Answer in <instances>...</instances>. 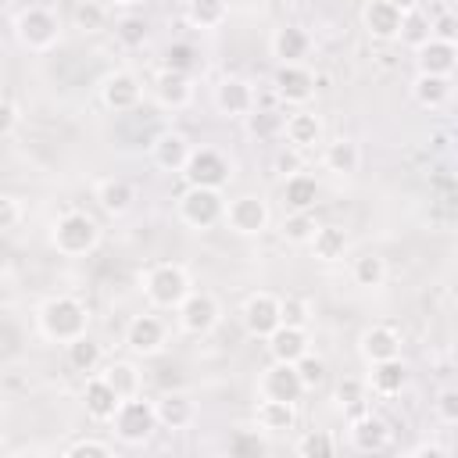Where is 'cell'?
<instances>
[{
	"mask_svg": "<svg viewBox=\"0 0 458 458\" xmlns=\"http://www.w3.org/2000/svg\"><path fill=\"white\" fill-rule=\"evenodd\" d=\"M36 326H39V336L50 340V344H72L75 336L89 333V308L72 297V293H57V297H47L36 311Z\"/></svg>",
	"mask_w": 458,
	"mask_h": 458,
	"instance_id": "6da1fadb",
	"label": "cell"
},
{
	"mask_svg": "<svg viewBox=\"0 0 458 458\" xmlns=\"http://www.w3.org/2000/svg\"><path fill=\"white\" fill-rule=\"evenodd\" d=\"M140 290H143L150 308L175 311L179 301L193 290V279H190V268L179 265V261H154L140 272Z\"/></svg>",
	"mask_w": 458,
	"mask_h": 458,
	"instance_id": "7a4b0ae2",
	"label": "cell"
},
{
	"mask_svg": "<svg viewBox=\"0 0 458 458\" xmlns=\"http://www.w3.org/2000/svg\"><path fill=\"white\" fill-rule=\"evenodd\" d=\"M50 247L61 258H86L100 247V225L89 211L68 208L50 222Z\"/></svg>",
	"mask_w": 458,
	"mask_h": 458,
	"instance_id": "3957f363",
	"label": "cell"
},
{
	"mask_svg": "<svg viewBox=\"0 0 458 458\" xmlns=\"http://www.w3.org/2000/svg\"><path fill=\"white\" fill-rule=\"evenodd\" d=\"M61 18H57V11H50V7H43V4H29V7H21L18 14H14V39L25 47V50H32V54H47V50H54L57 43H61Z\"/></svg>",
	"mask_w": 458,
	"mask_h": 458,
	"instance_id": "277c9868",
	"label": "cell"
},
{
	"mask_svg": "<svg viewBox=\"0 0 458 458\" xmlns=\"http://www.w3.org/2000/svg\"><path fill=\"white\" fill-rule=\"evenodd\" d=\"M107 426L114 429V437L125 444V447H140L154 437L157 429V415H154V401H147L143 394L136 397H122L114 415L107 419Z\"/></svg>",
	"mask_w": 458,
	"mask_h": 458,
	"instance_id": "5b68a950",
	"label": "cell"
},
{
	"mask_svg": "<svg viewBox=\"0 0 458 458\" xmlns=\"http://www.w3.org/2000/svg\"><path fill=\"white\" fill-rule=\"evenodd\" d=\"M222 211H225V197L222 190H208V186H186L175 200V215L186 229H211L222 222Z\"/></svg>",
	"mask_w": 458,
	"mask_h": 458,
	"instance_id": "8992f818",
	"label": "cell"
},
{
	"mask_svg": "<svg viewBox=\"0 0 458 458\" xmlns=\"http://www.w3.org/2000/svg\"><path fill=\"white\" fill-rule=\"evenodd\" d=\"M179 175L186 179V186L225 190L229 179H233V161H229L222 150H215V147H193Z\"/></svg>",
	"mask_w": 458,
	"mask_h": 458,
	"instance_id": "52a82bcc",
	"label": "cell"
},
{
	"mask_svg": "<svg viewBox=\"0 0 458 458\" xmlns=\"http://www.w3.org/2000/svg\"><path fill=\"white\" fill-rule=\"evenodd\" d=\"M222 222L229 233L236 236H261L272 222V211H268V200L261 193H240L233 200H225V211H222Z\"/></svg>",
	"mask_w": 458,
	"mask_h": 458,
	"instance_id": "ba28073f",
	"label": "cell"
},
{
	"mask_svg": "<svg viewBox=\"0 0 458 458\" xmlns=\"http://www.w3.org/2000/svg\"><path fill=\"white\" fill-rule=\"evenodd\" d=\"M175 322L186 336H208L222 322V301L211 290H190L175 308Z\"/></svg>",
	"mask_w": 458,
	"mask_h": 458,
	"instance_id": "9c48e42d",
	"label": "cell"
},
{
	"mask_svg": "<svg viewBox=\"0 0 458 458\" xmlns=\"http://www.w3.org/2000/svg\"><path fill=\"white\" fill-rule=\"evenodd\" d=\"M125 347L136 354V358H157L165 347H168V322L154 311H143V315H132L129 326H125Z\"/></svg>",
	"mask_w": 458,
	"mask_h": 458,
	"instance_id": "30bf717a",
	"label": "cell"
},
{
	"mask_svg": "<svg viewBox=\"0 0 458 458\" xmlns=\"http://www.w3.org/2000/svg\"><path fill=\"white\" fill-rule=\"evenodd\" d=\"M143 100V82L136 72L129 68H118V72H107L100 79V104L114 114H125V111H136Z\"/></svg>",
	"mask_w": 458,
	"mask_h": 458,
	"instance_id": "8fae6325",
	"label": "cell"
},
{
	"mask_svg": "<svg viewBox=\"0 0 458 458\" xmlns=\"http://www.w3.org/2000/svg\"><path fill=\"white\" fill-rule=\"evenodd\" d=\"M272 89L283 104H293V107H304L315 89H318V79L308 64H279L276 75H272Z\"/></svg>",
	"mask_w": 458,
	"mask_h": 458,
	"instance_id": "7c38bea8",
	"label": "cell"
},
{
	"mask_svg": "<svg viewBox=\"0 0 458 458\" xmlns=\"http://www.w3.org/2000/svg\"><path fill=\"white\" fill-rule=\"evenodd\" d=\"M304 394H308V390H304L297 369L286 365V361H268V365L261 369V376H258V397H268V401H293V404H297Z\"/></svg>",
	"mask_w": 458,
	"mask_h": 458,
	"instance_id": "4fadbf2b",
	"label": "cell"
},
{
	"mask_svg": "<svg viewBox=\"0 0 458 458\" xmlns=\"http://www.w3.org/2000/svg\"><path fill=\"white\" fill-rule=\"evenodd\" d=\"M240 322H243V329H247L250 336L265 340V336L283 322V315H279V293H268V290L250 293V297L243 301V308H240Z\"/></svg>",
	"mask_w": 458,
	"mask_h": 458,
	"instance_id": "5bb4252c",
	"label": "cell"
},
{
	"mask_svg": "<svg viewBox=\"0 0 458 458\" xmlns=\"http://www.w3.org/2000/svg\"><path fill=\"white\" fill-rule=\"evenodd\" d=\"M215 107H218V114H225V118H247L254 107H258V93H254V86L247 82V79H240V75H225V79H218V86H215Z\"/></svg>",
	"mask_w": 458,
	"mask_h": 458,
	"instance_id": "9a60e30c",
	"label": "cell"
},
{
	"mask_svg": "<svg viewBox=\"0 0 458 458\" xmlns=\"http://www.w3.org/2000/svg\"><path fill=\"white\" fill-rule=\"evenodd\" d=\"M279 136L286 140V147L290 150H311V147H318L322 143V136H326V129H322V118L315 114V111H308V107H297V111H290V114H283V125H279Z\"/></svg>",
	"mask_w": 458,
	"mask_h": 458,
	"instance_id": "2e32d148",
	"label": "cell"
},
{
	"mask_svg": "<svg viewBox=\"0 0 458 458\" xmlns=\"http://www.w3.org/2000/svg\"><path fill=\"white\" fill-rule=\"evenodd\" d=\"M268 50H272V57L279 64H308L311 50H315V39L301 25H279L272 32V39H268Z\"/></svg>",
	"mask_w": 458,
	"mask_h": 458,
	"instance_id": "e0dca14e",
	"label": "cell"
},
{
	"mask_svg": "<svg viewBox=\"0 0 458 458\" xmlns=\"http://www.w3.org/2000/svg\"><path fill=\"white\" fill-rule=\"evenodd\" d=\"M150 93H154L157 107H165V111H182V107H190V100H193V79H190V72L161 68V72L154 75V82H150Z\"/></svg>",
	"mask_w": 458,
	"mask_h": 458,
	"instance_id": "ac0fdd59",
	"label": "cell"
},
{
	"mask_svg": "<svg viewBox=\"0 0 458 458\" xmlns=\"http://www.w3.org/2000/svg\"><path fill=\"white\" fill-rule=\"evenodd\" d=\"M401 333L386 322H372L361 329L358 336V354L365 365H376V361H386V358H401Z\"/></svg>",
	"mask_w": 458,
	"mask_h": 458,
	"instance_id": "d6986e66",
	"label": "cell"
},
{
	"mask_svg": "<svg viewBox=\"0 0 458 458\" xmlns=\"http://www.w3.org/2000/svg\"><path fill=\"white\" fill-rule=\"evenodd\" d=\"M265 347H268V358H272V361L293 365L297 358H304V354L311 351V336H308L304 326H286V322H279V326L265 336Z\"/></svg>",
	"mask_w": 458,
	"mask_h": 458,
	"instance_id": "ffe728a7",
	"label": "cell"
},
{
	"mask_svg": "<svg viewBox=\"0 0 458 458\" xmlns=\"http://www.w3.org/2000/svg\"><path fill=\"white\" fill-rule=\"evenodd\" d=\"M347 440H351L354 451L376 454V451H386V444H390V426H386V419L372 415V408H369V411H361V415L351 419Z\"/></svg>",
	"mask_w": 458,
	"mask_h": 458,
	"instance_id": "44dd1931",
	"label": "cell"
},
{
	"mask_svg": "<svg viewBox=\"0 0 458 458\" xmlns=\"http://www.w3.org/2000/svg\"><path fill=\"white\" fill-rule=\"evenodd\" d=\"M401 11L390 4V0H369L361 7V29L369 32V39L376 43H394L397 32H401Z\"/></svg>",
	"mask_w": 458,
	"mask_h": 458,
	"instance_id": "7402d4cb",
	"label": "cell"
},
{
	"mask_svg": "<svg viewBox=\"0 0 458 458\" xmlns=\"http://www.w3.org/2000/svg\"><path fill=\"white\" fill-rule=\"evenodd\" d=\"M154 415H157V429L182 433V429H190V426L197 422V404H193L186 394L172 390V394H161V397L154 401Z\"/></svg>",
	"mask_w": 458,
	"mask_h": 458,
	"instance_id": "603a6c76",
	"label": "cell"
},
{
	"mask_svg": "<svg viewBox=\"0 0 458 458\" xmlns=\"http://www.w3.org/2000/svg\"><path fill=\"white\" fill-rule=\"evenodd\" d=\"M415 64H419V72H426V75H444V79H451L454 68H458V43H447V39L429 36L422 47H415Z\"/></svg>",
	"mask_w": 458,
	"mask_h": 458,
	"instance_id": "cb8c5ba5",
	"label": "cell"
},
{
	"mask_svg": "<svg viewBox=\"0 0 458 458\" xmlns=\"http://www.w3.org/2000/svg\"><path fill=\"white\" fill-rule=\"evenodd\" d=\"M93 200L100 204L104 215L122 218V215L132 211V204H136V190H132L129 179H122V175H107V179H100V182L93 186Z\"/></svg>",
	"mask_w": 458,
	"mask_h": 458,
	"instance_id": "d4e9b609",
	"label": "cell"
},
{
	"mask_svg": "<svg viewBox=\"0 0 458 458\" xmlns=\"http://www.w3.org/2000/svg\"><path fill=\"white\" fill-rule=\"evenodd\" d=\"M118 394H114V386L100 376V372H89L86 376V383H82V411L93 419V422H107L111 415H114V408H118Z\"/></svg>",
	"mask_w": 458,
	"mask_h": 458,
	"instance_id": "484cf974",
	"label": "cell"
},
{
	"mask_svg": "<svg viewBox=\"0 0 458 458\" xmlns=\"http://www.w3.org/2000/svg\"><path fill=\"white\" fill-rule=\"evenodd\" d=\"M190 150H193V143H190L182 132L165 129V132H157L154 143H150V161H154L161 172H182Z\"/></svg>",
	"mask_w": 458,
	"mask_h": 458,
	"instance_id": "4316f807",
	"label": "cell"
},
{
	"mask_svg": "<svg viewBox=\"0 0 458 458\" xmlns=\"http://www.w3.org/2000/svg\"><path fill=\"white\" fill-rule=\"evenodd\" d=\"M254 426H258V433H268V437L290 433L297 426V404L293 401L258 397V404H254Z\"/></svg>",
	"mask_w": 458,
	"mask_h": 458,
	"instance_id": "83f0119b",
	"label": "cell"
},
{
	"mask_svg": "<svg viewBox=\"0 0 458 458\" xmlns=\"http://www.w3.org/2000/svg\"><path fill=\"white\" fill-rule=\"evenodd\" d=\"M365 386H369V394H376V397H397V394L408 386V365H404L401 358L376 361V365H369Z\"/></svg>",
	"mask_w": 458,
	"mask_h": 458,
	"instance_id": "f1b7e54d",
	"label": "cell"
},
{
	"mask_svg": "<svg viewBox=\"0 0 458 458\" xmlns=\"http://www.w3.org/2000/svg\"><path fill=\"white\" fill-rule=\"evenodd\" d=\"M308 250H311L315 261L333 265V261H344V258H347L351 236H347L344 225H315V233H311V240H308Z\"/></svg>",
	"mask_w": 458,
	"mask_h": 458,
	"instance_id": "f546056e",
	"label": "cell"
},
{
	"mask_svg": "<svg viewBox=\"0 0 458 458\" xmlns=\"http://www.w3.org/2000/svg\"><path fill=\"white\" fill-rule=\"evenodd\" d=\"M322 165L333 175H354L361 168V147H358V140L336 136V140L322 143Z\"/></svg>",
	"mask_w": 458,
	"mask_h": 458,
	"instance_id": "4dcf8cb0",
	"label": "cell"
},
{
	"mask_svg": "<svg viewBox=\"0 0 458 458\" xmlns=\"http://www.w3.org/2000/svg\"><path fill=\"white\" fill-rule=\"evenodd\" d=\"M318 179L311 175V172H290L286 179H283V204H286V211H315V204H318Z\"/></svg>",
	"mask_w": 458,
	"mask_h": 458,
	"instance_id": "1f68e13d",
	"label": "cell"
},
{
	"mask_svg": "<svg viewBox=\"0 0 458 458\" xmlns=\"http://www.w3.org/2000/svg\"><path fill=\"white\" fill-rule=\"evenodd\" d=\"M182 18L190 29L215 32L229 21V0H182Z\"/></svg>",
	"mask_w": 458,
	"mask_h": 458,
	"instance_id": "d6a6232c",
	"label": "cell"
},
{
	"mask_svg": "<svg viewBox=\"0 0 458 458\" xmlns=\"http://www.w3.org/2000/svg\"><path fill=\"white\" fill-rule=\"evenodd\" d=\"M411 100H415L419 107H426V111L447 107V100H451V79L419 72V75L411 79Z\"/></svg>",
	"mask_w": 458,
	"mask_h": 458,
	"instance_id": "836d02e7",
	"label": "cell"
},
{
	"mask_svg": "<svg viewBox=\"0 0 458 458\" xmlns=\"http://www.w3.org/2000/svg\"><path fill=\"white\" fill-rule=\"evenodd\" d=\"M386 276H390L386 258H379V254H372V250H365V254H358V258L351 261V283L361 286V290H379V286L386 283Z\"/></svg>",
	"mask_w": 458,
	"mask_h": 458,
	"instance_id": "e575fe53",
	"label": "cell"
},
{
	"mask_svg": "<svg viewBox=\"0 0 458 458\" xmlns=\"http://www.w3.org/2000/svg\"><path fill=\"white\" fill-rule=\"evenodd\" d=\"M100 376L114 386L118 397H136V394H143V372H140L136 361H125V358H122V361H107Z\"/></svg>",
	"mask_w": 458,
	"mask_h": 458,
	"instance_id": "d590c367",
	"label": "cell"
},
{
	"mask_svg": "<svg viewBox=\"0 0 458 458\" xmlns=\"http://www.w3.org/2000/svg\"><path fill=\"white\" fill-rule=\"evenodd\" d=\"M64 354H68V365L75 372H82V376H89V372H97L104 365V351H100V344L89 333H82L72 344H64Z\"/></svg>",
	"mask_w": 458,
	"mask_h": 458,
	"instance_id": "8d00e7d4",
	"label": "cell"
},
{
	"mask_svg": "<svg viewBox=\"0 0 458 458\" xmlns=\"http://www.w3.org/2000/svg\"><path fill=\"white\" fill-rule=\"evenodd\" d=\"M315 215L311 211H286V218H283V225H279V233H283V240L286 243H293V247H308V240H311V233H315Z\"/></svg>",
	"mask_w": 458,
	"mask_h": 458,
	"instance_id": "74e56055",
	"label": "cell"
},
{
	"mask_svg": "<svg viewBox=\"0 0 458 458\" xmlns=\"http://www.w3.org/2000/svg\"><path fill=\"white\" fill-rule=\"evenodd\" d=\"M336 401L347 411V419H354V415L369 411V386L361 379H340L336 383Z\"/></svg>",
	"mask_w": 458,
	"mask_h": 458,
	"instance_id": "f35d334b",
	"label": "cell"
},
{
	"mask_svg": "<svg viewBox=\"0 0 458 458\" xmlns=\"http://www.w3.org/2000/svg\"><path fill=\"white\" fill-rule=\"evenodd\" d=\"M293 451H297L301 458H333V454H336V440H333L326 429H308V433L297 437Z\"/></svg>",
	"mask_w": 458,
	"mask_h": 458,
	"instance_id": "ab89813d",
	"label": "cell"
},
{
	"mask_svg": "<svg viewBox=\"0 0 458 458\" xmlns=\"http://www.w3.org/2000/svg\"><path fill=\"white\" fill-rule=\"evenodd\" d=\"M147 36H150V25H147L140 14H125V18L114 21V39H118L125 50H140V47L147 43Z\"/></svg>",
	"mask_w": 458,
	"mask_h": 458,
	"instance_id": "60d3db41",
	"label": "cell"
},
{
	"mask_svg": "<svg viewBox=\"0 0 458 458\" xmlns=\"http://www.w3.org/2000/svg\"><path fill=\"white\" fill-rule=\"evenodd\" d=\"M429 36H433V32H429V18H426L419 7H415V11H408V14L401 18V32H397V39H401L404 47H411V50H415V47H422Z\"/></svg>",
	"mask_w": 458,
	"mask_h": 458,
	"instance_id": "b9f144b4",
	"label": "cell"
},
{
	"mask_svg": "<svg viewBox=\"0 0 458 458\" xmlns=\"http://www.w3.org/2000/svg\"><path fill=\"white\" fill-rule=\"evenodd\" d=\"M114 447L100 437H75L68 447H64V458H111Z\"/></svg>",
	"mask_w": 458,
	"mask_h": 458,
	"instance_id": "7bdbcfd3",
	"label": "cell"
},
{
	"mask_svg": "<svg viewBox=\"0 0 458 458\" xmlns=\"http://www.w3.org/2000/svg\"><path fill=\"white\" fill-rule=\"evenodd\" d=\"M75 25H79L82 32H100V29L107 25V7L97 4V0H82V4L75 7Z\"/></svg>",
	"mask_w": 458,
	"mask_h": 458,
	"instance_id": "ee69618b",
	"label": "cell"
},
{
	"mask_svg": "<svg viewBox=\"0 0 458 458\" xmlns=\"http://www.w3.org/2000/svg\"><path fill=\"white\" fill-rule=\"evenodd\" d=\"M279 315H283L286 326H304V329H308V322H311V304H308L304 297H297V293H286V297H279Z\"/></svg>",
	"mask_w": 458,
	"mask_h": 458,
	"instance_id": "f6af8a7d",
	"label": "cell"
},
{
	"mask_svg": "<svg viewBox=\"0 0 458 458\" xmlns=\"http://www.w3.org/2000/svg\"><path fill=\"white\" fill-rule=\"evenodd\" d=\"M293 369H297V376H301V383H304V390H315L322 379H326V361L318 358V354H304V358H297L293 361Z\"/></svg>",
	"mask_w": 458,
	"mask_h": 458,
	"instance_id": "bcb514c9",
	"label": "cell"
},
{
	"mask_svg": "<svg viewBox=\"0 0 458 458\" xmlns=\"http://www.w3.org/2000/svg\"><path fill=\"white\" fill-rule=\"evenodd\" d=\"M265 440L258 437V429H236L229 437V454H261Z\"/></svg>",
	"mask_w": 458,
	"mask_h": 458,
	"instance_id": "7dc6e473",
	"label": "cell"
},
{
	"mask_svg": "<svg viewBox=\"0 0 458 458\" xmlns=\"http://www.w3.org/2000/svg\"><path fill=\"white\" fill-rule=\"evenodd\" d=\"M197 64V50L190 43H172L165 50V68H175V72H190Z\"/></svg>",
	"mask_w": 458,
	"mask_h": 458,
	"instance_id": "c3c4849f",
	"label": "cell"
},
{
	"mask_svg": "<svg viewBox=\"0 0 458 458\" xmlns=\"http://www.w3.org/2000/svg\"><path fill=\"white\" fill-rule=\"evenodd\" d=\"M433 411H437V419L444 422V426H458V390H440L437 394V401H433Z\"/></svg>",
	"mask_w": 458,
	"mask_h": 458,
	"instance_id": "681fc988",
	"label": "cell"
},
{
	"mask_svg": "<svg viewBox=\"0 0 458 458\" xmlns=\"http://www.w3.org/2000/svg\"><path fill=\"white\" fill-rule=\"evenodd\" d=\"M247 122H250V132L254 136H268V132H279V125H283V114H276V111H250L247 114Z\"/></svg>",
	"mask_w": 458,
	"mask_h": 458,
	"instance_id": "f907efd6",
	"label": "cell"
},
{
	"mask_svg": "<svg viewBox=\"0 0 458 458\" xmlns=\"http://www.w3.org/2000/svg\"><path fill=\"white\" fill-rule=\"evenodd\" d=\"M18 222H21V204H18V197L0 193V233L18 229Z\"/></svg>",
	"mask_w": 458,
	"mask_h": 458,
	"instance_id": "816d5d0a",
	"label": "cell"
},
{
	"mask_svg": "<svg viewBox=\"0 0 458 458\" xmlns=\"http://www.w3.org/2000/svg\"><path fill=\"white\" fill-rule=\"evenodd\" d=\"M429 32H433L437 39H447V43H458V21H454V14H451V11H444V14H437V18H429Z\"/></svg>",
	"mask_w": 458,
	"mask_h": 458,
	"instance_id": "f5cc1de1",
	"label": "cell"
},
{
	"mask_svg": "<svg viewBox=\"0 0 458 458\" xmlns=\"http://www.w3.org/2000/svg\"><path fill=\"white\" fill-rule=\"evenodd\" d=\"M18 122H21L18 107H14L7 97H0V136H11V132L18 129Z\"/></svg>",
	"mask_w": 458,
	"mask_h": 458,
	"instance_id": "db71d44e",
	"label": "cell"
},
{
	"mask_svg": "<svg viewBox=\"0 0 458 458\" xmlns=\"http://www.w3.org/2000/svg\"><path fill=\"white\" fill-rule=\"evenodd\" d=\"M411 458H422V454H429V458H447L451 451L444 447V444H433V440H422V444H415L411 451H408Z\"/></svg>",
	"mask_w": 458,
	"mask_h": 458,
	"instance_id": "11a10c76",
	"label": "cell"
},
{
	"mask_svg": "<svg viewBox=\"0 0 458 458\" xmlns=\"http://www.w3.org/2000/svg\"><path fill=\"white\" fill-rule=\"evenodd\" d=\"M279 168H283V175L297 172V157H293V154H290V157H286V154H279Z\"/></svg>",
	"mask_w": 458,
	"mask_h": 458,
	"instance_id": "9f6ffc18",
	"label": "cell"
},
{
	"mask_svg": "<svg viewBox=\"0 0 458 458\" xmlns=\"http://www.w3.org/2000/svg\"><path fill=\"white\" fill-rule=\"evenodd\" d=\"M390 4H394V7L401 11V14H408V11H415V7L422 4V0H390Z\"/></svg>",
	"mask_w": 458,
	"mask_h": 458,
	"instance_id": "6f0895ef",
	"label": "cell"
},
{
	"mask_svg": "<svg viewBox=\"0 0 458 458\" xmlns=\"http://www.w3.org/2000/svg\"><path fill=\"white\" fill-rule=\"evenodd\" d=\"M0 97H4V93H0Z\"/></svg>",
	"mask_w": 458,
	"mask_h": 458,
	"instance_id": "680465c9",
	"label": "cell"
}]
</instances>
